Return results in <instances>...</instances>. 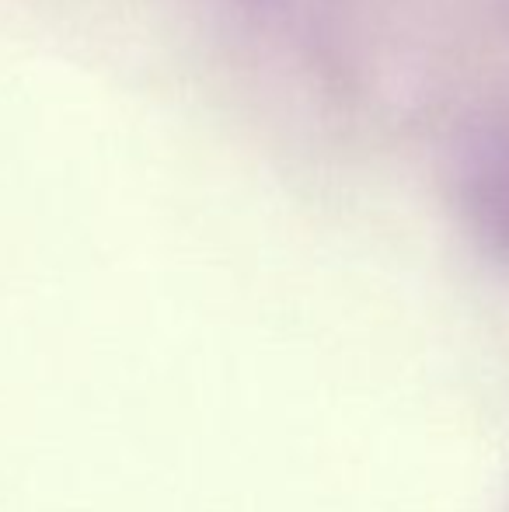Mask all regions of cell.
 <instances>
[{
    "instance_id": "obj_1",
    "label": "cell",
    "mask_w": 509,
    "mask_h": 512,
    "mask_svg": "<svg viewBox=\"0 0 509 512\" xmlns=\"http://www.w3.org/2000/svg\"><path fill=\"white\" fill-rule=\"evenodd\" d=\"M457 203L478 241L509 262V126L485 129L464 143Z\"/></svg>"
}]
</instances>
